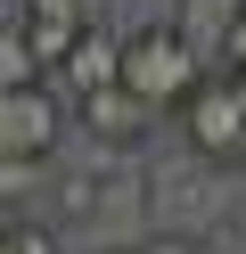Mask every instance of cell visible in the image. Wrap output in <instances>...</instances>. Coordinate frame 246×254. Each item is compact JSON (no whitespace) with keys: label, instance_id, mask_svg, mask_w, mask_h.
Wrapping results in <instances>:
<instances>
[{"label":"cell","instance_id":"obj_10","mask_svg":"<svg viewBox=\"0 0 246 254\" xmlns=\"http://www.w3.org/2000/svg\"><path fill=\"white\" fill-rule=\"evenodd\" d=\"M140 254H189V246H172V238H156V246H140Z\"/></svg>","mask_w":246,"mask_h":254},{"label":"cell","instance_id":"obj_5","mask_svg":"<svg viewBox=\"0 0 246 254\" xmlns=\"http://www.w3.org/2000/svg\"><path fill=\"white\" fill-rule=\"evenodd\" d=\"M58 82L74 90V107H82V99H98V90H115V82H123V41L90 25V41H82V50L58 66Z\"/></svg>","mask_w":246,"mask_h":254},{"label":"cell","instance_id":"obj_2","mask_svg":"<svg viewBox=\"0 0 246 254\" xmlns=\"http://www.w3.org/2000/svg\"><path fill=\"white\" fill-rule=\"evenodd\" d=\"M58 131H66V107H58L49 82L0 90V156H8V164H41V156L58 148Z\"/></svg>","mask_w":246,"mask_h":254},{"label":"cell","instance_id":"obj_7","mask_svg":"<svg viewBox=\"0 0 246 254\" xmlns=\"http://www.w3.org/2000/svg\"><path fill=\"white\" fill-rule=\"evenodd\" d=\"M41 74H49V66L33 58V41H25V33L8 25V33H0V90H33Z\"/></svg>","mask_w":246,"mask_h":254},{"label":"cell","instance_id":"obj_1","mask_svg":"<svg viewBox=\"0 0 246 254\" xmlns=\"http://www.w3.org/2000/svg\"><path fill=\"white\" fill-rule=\"evenodd\" d=\"M205 58H197V41L180 33V25H140V33H123V90L148 107V115H189V99L205 90Z\"/></svg>","mask_w":246,"mask_h":254},{"label":"cell","instance_id":"obj_9","mask_svg":"<svg viewBox=\"0 0 246 254\" xmlns=\"http://www.w3.org/2000/svg\"><path fill=\"white\" fill-rule=\"evenodd\" d=\"M0 254H58V238H49L41 221H25V213H8V230H0Z\"/></svg>","mask_w":246,"mask_h":254},{"label":"cell","instance_id":"obj_6","mask_svg":"<svg viewBox=\"0 0 246 254\" xmlns=\"http://www.w3.org/2000/svg\"><path fill=\"white\" fill-rule=\"evenodd\" d=\"M74 115H82V123H90V131H98V139H115V148H123V139H140V131H148V107H140V99H131V90H123V82H115V90H98V99H82V107H74Z\"/></svg>","mask_w":246,"mask_h":254},{"label":"cell","instance_id":"obj_4","mask_svg":"<svg viewBox=\"0 0 246 254\" xmlns=\"http://www.w3.org/2000/svg\"><path fill=\"white\" fill-rule=\"evenodd\" d=\"M8 25L33 41V58H41L49 74H58L82 41H90V8H82V0H16V17H8Z\"/></svg>","mask_w":246,"mask_h":254},{"label":"cell","instance_id":"obj_3","mask_svg":"<svg viewBox=\"0 0 246 254\" xmlns=\"http://www.w3.org/2000/svg\"><path fill=\"white\" fill-rule=\"evenodd\" d=\"M180 123H189V148L205 156V164H246V99L222 82V74L189 99V115H180Z\"/></svg>","mask_w":246,"mask_h":254},{"label":"cell","instance_id":"obj_8","mask_svg":"<svg viewBox=\"0 0 246 254\" xmlns=\"http://www.w3.org/2000/svg\"><path fill=\"white\" fill-rule=\"evenodd\" d=\"M213 74H222V82L246 99V0L230 8V25H222V66H213Z\"/></svg>","mask_w":246,"mask_h":254}]
</instances>
